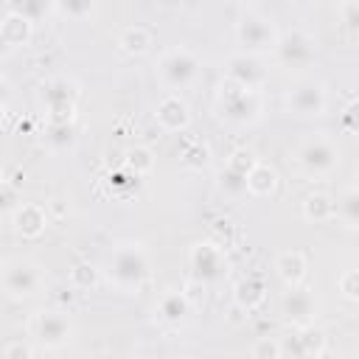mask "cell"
<instances>
[{
	"mask_svg": "<svg viewBox=\"0 0 359 359\" xmlns=\"http://www.w3.org/2000/svg\"><path fill=\"white\" fill-rule=\"evenodd\" d=\"M107 278L123 294L140 292V286L149 278V258H146V252L137 244L115 247L109 252V258H107Z\"/></svg>",
	"mask_w": 359,
	"mask_h": 359,
	"instance_id": "6da1fadb",
	"label": "cell"
},
{
	"mask_svg": "<svg viewBox=\"0 0 359 359\" xmlns=\"http://www.w3.org/2000/svg\"><path fill=\"white\" fill-rule=\"evenodd\" d=\"M219 115L230 123H252L261 115V93L247 90L236 81H224L219 87Z\"/></svg>",
	"mask_w": 359,
	"mask_h": 359,
	"instance_id": "7a4b0ae2",
	"label": "cell"
},
{
	"mask_svg": "<svg viewBox=\"0 0 359 359\" xmlns=\"http://www.w3.org/2000/svg\"><path fill=\"white\" fill-rule=\"evenodd\" d=\"M157 76L168 90L191 87L199 76V59L188 48H171L157 59Z\"/></svg>",
	"mask_w": 359,
	"mask_h": 359,
	"instance_id": "3957f363",
	"label": "cell"
},
{
	"mask_svg": "<svg viewBox=\"0 0 359 359\" xmlns=\"http://www.w3.org/2000/svg\"><path fill=\"white\" fill-rule=\"evenodd\" d=\"M297 165L306 177H328L339 165V149L328 137L314 135L297 146Z\"/></svg>",
	"mask_w": 359,
	"mask_h": 359,
	"instance_id": "277c9868",
	"label": "cell"
},
{
	"mask_svg": "<svg viewBox=\"0 0 359 359\" xmlns=\"http://www.w3.org/2000/svg\"><path fill=\"white\" fill-rule=\"evenodd\" d=\"M278 36H280V34L275 31L272 20H266V17H261V14H244V17L238 20V25H236V39H238V45H241L244 53L261 56V53L275 50Z\"/></svg>",
	"mask_w": 359,
	"mask_h": 359,
	"instance_id": "5b68a950",
	"label": "cell"
},
{
	"mask_svg": "<svg viewBox=\"0 0 359 359\" xmlns=\"http://www.w3.org/2000/svg\"><path fill=\"white\" fill-rule=\"evenodd\" d=\"M42 286V272L28 258H8L3 264V292L8 297H31Z\"/></svg>",
	"mask_w": 359,
	"mask_h": 359,
	"instance_id": "8992f818",
	"label": "cell"
},
{
	"mask_svg": "<svg viewBox=\"0 0 359 359\" xmlns=\"http://www.w3.org/2000/svg\"><path fill=\"white\" fill-rule=\"evenodd\" d=\"M188 264H191V278L202 280V283H219L224 275H227V261H224V250L213 241H202V244H194L191 247V255H188Z\"/></svg>",
	"mask_w": 359,
	"mask_h": 359,
	"instance_id": "52a82bcc",
	"label": "cell"
},
{
	"mask_svg": "<svg viewBox=\"0 0 359 359\" xmlns=\"http://www.w3.org/2000/svg\"><path fill=\"white\" fill-rule=\"evenodd\" d=\"M31 337L45 348H62L73 337V323L65 311H56V309L39 311L31 320Z\"/></svg>",
	"mask_w": 359,
	"mask_h": 359,
	"instance_id": "ba28073f",
	"label": "cell"
},
{
	"mask_svg": "<svg viewBox=\"0 0 359 359\" xmlns=\"http://www.w3.org/2000/svg\"><path fill=\"white\" fill-rule=\"evenodd\" d=\"M275 56H278L280 65H286V67H306V65L314 62L317 45H314V39H311L306 31L294 28V31H286V34L278 36Z\"/></svg>",
	"mask_w": 359,
	"mask_h": 359,
	"instance_id": "9c48e42d",
	"label": "cell"
},
{
	"mask_svg": "<svg viewBox=\"0 0 359 359\" xmlns=\"http://www.w3.org/2000/svg\"><path fill=\"white\" fill-rule=\"evenodd\" d=\"M76 84L65 76L59 79H50L45 87H42V104L50 115V121H73V112H76Z\"/></svg>",
	"mask_w": 359,
	"mask_h": 359,
	"instance_id": "30bf717a",
	"label": "cell"
},
{
	"mask_svg": "<svg viewBox=\"0 0 359 359\" xmlns=\"http://www.w3.org/2000/svg\"><path fill=\"white\" fill-rule=\"evenodd\" d=\"M289 112L306 118V115H323L325 112V87L314 79H300L292 93L286 95Z\"/></svg>",
	"mask_w": 359,
	"mask_h": 359,
	"instance_id": "8fae6325",
	"label": "cell"
},
{
	"mask_svg": "<svg viewBox=\"0 0 359 359\" xmlns=\"http://www.w3.org/2000/svg\"><path fill=\"white\" fill-rule=\"evenodd\" d=\"M280 311H283V317H286L292 325H297V328L311 325V320H314V314H317L314 292H311L309 286H303V283L289 286L286 294L280 297Z\"/></svg>",
	"mask_w": 359,
	"mask_h": 359,
	"instance_id": "7c38bea8",
	"label": "cell"
},
{
	"mask_svg": "<svg viewBox=\"0 0 359 359\" xmlns=\"http://www.w3.org/2000/svg\"><path fill=\"white\" fill-rule=\"evenodd\" d=\"M224 73L230 81L247 87V90H261L266 84V67L261 65V59L255 53H233L224 65Z\"/></svg>",
	"mask_w": 359,
	"mask_h": 359,
	"instance_id": "4fadbf2b",
	"label": "cell"
},
{
	"mask_svg": "<svg viewBox=\"0 0 359 359\" xmlns=\"http://www.w3.org/2000/svg\"><path fill=\"white\" fill-rule=\"evenodd\" d=\"M283 348V356L292 353V356H323L328 351V342H325V334L314 325H303L292 339L280 342Z\"/></svg>",
	"mask_w": 359,
	"mask_h": 359,
	"instance_id": "5bb4252c",
	"label": "cell"
},
{
	"mask_svg": "<svg viewBox=\"0 0 359 359\" xmlns=\"http://www.w3.org/2000/svg\"><path fill=\"white\" fill-rule=\"evenodd\" d=\"M157 123H160L165 132H182V129L191 123L188 104H185L180 95H165V98L157 104Z\"/></svg>",
	"mask_w": 359,
	"mask_h": 359,
	"instance_id": "9a60e30c",
	"label": "cell"
},
{
	"mask_svg": "<svg viewBox=\"0 0 359 359\" xmlns=\"http://www.w3.org/2000/svg\"><path fill=\"white\" fill-rule=\"evenodd\" d=\"M48 227V216L39 205H20L14 210V230L22 238H36Z\"/></svg>",
	"mask_w": 359,
	"mask_h": 359,
	"instance_id": "2e32d148",
	"label": "cell"
},
{
	"mask_svg": "<svg viewBox=\"0 0 359 359\" xmlns=\"http://www.w3.org/2000/svg\"><path fill=\"white\" fill-rule=\"evenodd\" d=\"M191 300L185 297V292H165L157 303V320L165 323V325H180L185 320V314L191 311Z\"/></svg>",
	"mask_w": 359,
	"mask_h": 359,
	"instance_id": "e0dca14e",
	"label": "cell"
},
{
	"mask_svg": "<svg viewBox=\"0 0 359 359\" xmlns=\"http://www.w3.org/2000/svg\"><path fill=\"white\" fill-rule=\"evenodd\" d=\"M31 25H34V22L25 20L22 14L8 11V14L3 17V22H0V39H3V45H6V48L25 45L28 36H31Z\"/></svg>",
	"mask_w": 359,
	"mask_h": 359,
	"instance_id": "ac0fdd59",
	"label": "cell"
},
{
	"mask_svg": "<svg viewBox=\"0 0 359 359\" xmlns=\"http://www.w3.org/2000/svg\"><path fill=\"white\" fill-rule=\"evenodd\" d=\"M266 297V289H264V280L258 275H247L236 283V306L244 309V311H252L264 303Z\"/></svg>",
	"mask_w": 359,
	"mask_h": 359,
	"instance_id": "d6986e66",
	"label": "cell"
},
{
	"mask_svg": "<svg viewBox=\"0 0 359 359\" xmlns=\"http://www.w3.org/2000/svg\"><path fill=\"white\" fill-rule=\"evenodd\" d=\"M275 272H278V278H280L286 286L300 283L303 275H306V258H303V252H297V250L280 252V255L275 258Z\"/></svg>",
	"mask_w": 359,
	"mask_h": 359,
	"instance_id": "ffe728a7",
	"label": "cell"
},
{
	"mask_svg": "<svg viewBox=\"0 0 359 359\" xmlns=\"http://www.w3.org/2000/svg\"><path fill=\"white\" fill-rule=\"evenodd\" d=\"M278 185V174L272 165L266 163H258L250 174H247V188H250V196H269Z\"/></svg>",
	"mask_w": 359,
	"mask_h": 359,
	"instance_id": "44dd1931",
	"label": "cell"
},
{
	"mask_svg": "<svg viewBox=\"0 0 359 359\" xmlns=\"http://www.w3.org/2000/svg\"><path fill=\"white\" fill-rule=\"evenodd\" d=\"M216 185H219V191H222L227 199H244V196L250 194V188H247V174H244V171H236L233 165H224V168L219 171Z\"/></svg>",
	"mask_w": 359,
	"mask_h": 359,
	"instance_id": "7402d4cb",
	"label": "cell"
},
{
	"mask_svg": "<svg viewBox=\"0 0 359 359\" xmlns=\"http://www.w3.org/2000/svg\"><path fill=\"white\" fill-rule=\"evenodd\" d=\"M337 216L348 227H359V185H351L337 199Z\"/></svg>",
	"mask_w": 359,
	"mask_h": 359,
	"instance_id": "603a6c76",
	"label": "cell"
},
{
	"mask_svg": "<svg viewBox=\"0 0 359 359\" xmlns=\"http://www.w3.org/2000/svg\"><path fill=\"white\" fill-rule=\"evenodd\" d=\"M149 45H151V34H149L146 28H140V25L126 28V31L118 36V48H121L123 53H129V56H140V53H146Z\"/></svg>",
	"mask_w": 359,
	"mask_h": 359,
	"instance_id": "cb8c5ba5",
	"label": "cell"
},
{
	"mask_svg": "<svg viewBox=\"0 0 359 359\" xmlns=\"http://www.w3.org/2000/svg\"><path fill=\"white\" fill-rule=\"evenodd\" d=\"M303 216L309 222H325L331 216H337V202L325 194H311L306 202H303Z\"/></svg>",
	"mask_w": 359,
	"mask_h": 359,
	"instance_id": "d4e9b609",
	"label": "cell"
},
{
	"mask_svg": "<svg viewBox=\"0 0 359 359\" xmlns=\"http://www.w3.org/2000/svg\"><path fill=\"white\" fill-rule=\"evenodd\" d=\"M76 135H73V121H50L48 129H45V143L53 149V151H62L67 146H73Z\"/></svg>",
	"mask_w": 359,
	"mask_h": 359,
	"instance_id": "484cf974",
	"label": "cell"
},
{
	"mask_svg": "<svg viewBox=\"0 0 359 359\" xmlns=\"http://www.w3.org/2000/svg\"><path fill=\"white\" fill-rule=\"evenodd\" d=\"M53 8H56V0H14V8H11V11L22 14V17L31 20V22H39V20H45Z\"/></svg>",
	"mask_w": 359,
	"mask_h": 359,
	"instance_id": "4316f807",
	"label": "cell"
},
{
	"mask_svg": "<svg viewBox=\"0 0 359 359\" xmlns=\"http://www.w3.org/2000/svg\"><path fill=\"white\" fill-rule=\"evenodd\" d=\"M154 168V154L146 149V146H135L126 151V171L135 174V177H143Z\"/></svg>",
	"mask_w": 359,
	"mask_h": 359,
	"instance_id": "83f0119b",
	"label": "cell"
},
{
	"mask_svg": "<svg viewBox=\"0 0 359 359\" xmlns=\"http://www.w3.org/2000/svg\"><path fill=\"white\" fill-rule=\"evenodd\" d=\"M93 0H56V11L70 20H84L93 14Z\"/></svg>",
	"mask_w": 359,
	"mask_h": 359,
	"instance_id": "f1b7e54d",
	"label": "cell"
},
{
	"mask_svg": "<svg viewBox=\"0 0 359 359\" xmlns=\"http://www.w3.org/2000/svg\"><path fill=\"white\" fill-rule=\"evenodd\" d=\"M95 280H98V269L93 264H79L70 269V283L76 289H90V286H95Z\"/></svg>",
	"mask_w": 359,
	"mask_h": 359,
	"instance_id": "f546056e",
	"label": "cell"
},
{
	"mask_svg": "<svg viewBox=\"0 0 359 359\" xmlns=\"http://www.w3.org/2000/svg\"><path fill=\"white\" fill-rule=\"evenodd\" d=\"M182 163L191 165V168H205V165H208V146L199 143V140H194V143L182 151Z\"/></svg>",
	"mask_w": 359,
	"mask_h": 359,
	"instance_id": "4dcf8cb0",
	"label": "cell"
},
{
	"mask_svg": "<svg viewBox=\"0 0 359 359\" xmlns=\"http://www.w3.org/2000/svg\"><path fill=\"white\" fill-rule=\"evenodd\" d=\"M250 353H252L255 359H280V356H283V348H280V342L264 337V339H258V342L252 345Z\"/></svg>",
	"mask_w": 359,
	"mask_h": 359,
	"instance_id": "1f68e13d",
	"label": "cell"
},
{
	"mask_svg": "<svg viewBox=\"0 0 359 359\" xmlns=\"http://www.w3.org/2000/svg\"><path fill=\"white\" fill-rule=\"evenodd\" d=\"M227 165H233L236 171H244V174H250V171L258 165V160H255V154H252L250 149H236V151L230 154Z\"/></svg>",
	"mask_w": 359,
	"mask_h": 359,
	"instance_id": "d6a6232c",
	"label": "cell"
},
{
	"mask_svg": "<svg viewBox=\"0 0 359 359\" xmlns=\"http://www.w3.org/2000/svg\"><path fill=\"white\" fill-rule=\"evenodd\" d=\"M339 292L345 300H359V269H348L339 278Z\"/></svg>",
	"mask_w": 359,
	"mask_h": 359,
	"instance_id": "836d02e7",
	"label": "cell"
},
{
	"mask_svg": "<svg viewBox=\"0 0 359 359\" xmlns=\"http://www.w3.org/2000/svg\"><path fill=\"white\" fill-rule=\"evenodd\" d=\"M342 126L353 135H359V98H353L345 109H342Z\"/></svg>",
	"mask_w": 359,
	"mask_h": 359,
	"instance_id": "e575fe53",
	"label": "cell"
},
{
	"mask_svg": "<svg viewBox=\"0 0 359 359\" xmlns=\"http://www.w3.org/2000/svg\"><path fill=\"white\" fill-rule=\"evenodd\" d=\"M205 286H208V283H202V280H196V278H191V280L185 283V297L191 300L194 309L202 306V300H205Z\"/></svg>",
	"mask_w": 359,
	"mask_h": 359,
	"instance_id": "d590c367",
	"label": "cell"
},
{
	"mask_svg": "<svg viewBox=\"0 0 359 359\" xmlns=\"http://www.w3.org/2000/svg\"><path fill=\"white\" fill-rule=\"evenodd\" d=\"M342 22L351 31H359V0H345L342 3Z\"/></svg>",
	"mask_w": 359,
	"mask_h": 359,
	"instance_id": "8d00e7d4",
	"label": "cell"
},
{
	"mask_svg": "<svg viewBox=\"0 0 359 359\" xmlns=\"http://www.w3.org/2000/svg\"><path fill=\"white\" fill-rule=\"evenodd\" d=\"M3 356L6 359H31L34 356V348L31 345H22V342H8L3 348Z\"/></svg>",
	"mask_w": 359,
	"mask_h": 359,
	"instance_id": "74e56055",
	"label": "cell"
},
{
	"mask_svg": "<svg viewBox=\"0 0 359 359\" xmlns=\"http://www.w3.org/2000/svg\"><path fill=\"white\" fill-rule=\"evenodd\" d=\"M230 3H238V6H247V3H252V0H230Z\"/></svg>",
	"mask_w": 359,
	"mask_h": 359,
	"instance_id": "f35d334b",
	"label": "cell"
}]
</instances>
